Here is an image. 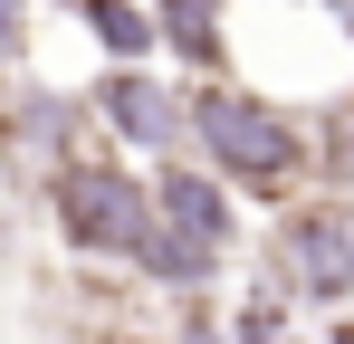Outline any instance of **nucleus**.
<instances>
[{
  "label": "nucleus",
  "mask_w": 354,
  "mask_h": 344,
  "mask_svg": "<svg viewBox=\"0 0 354 344\" xmlns=\"http://www.w3.org/2000/svg\"><path fill=\"white\" fill-rule=\"evenodd\" d=\"M77 19L96 29V48H115V67H153V10H134V0H77Z\"/></svg>",
  "instance_id": "9"
},
{
  "label": "nucleus",
  "mask_w": 354,
  "mask_h": 344,
  "mask_svg": "<svg viewBox=\"0 0 354 344\" xmlns=\"http://www.w3.org/2000/svg\"><path fill=\"white\" fill-rule=\"evenodd\" d=\"M192 144L239 201H268V211L316 182V124L259 86H192Z\"/></svg>",
  "instance_id": "1"
},
{
  "label": "nucleus",
  "mask_w": 354,
  "mask_h": 344,
  "mask_svg": "<svg viewBox=\"0 0 354 344\" xmlns=\"http://www.w3.org/2000/svg\"><path fill=\"white\" fill-rule=\"evenodd\" d=\"M48 220L77 258H124L134 268V249L153 229V182L124 172L115 153H77L67 172H48Z\"/></svg>",
  "instance_id": "2"
},
{
  "label": "nucleus",
  "mask_w": 354,
  "mask_h": 344,
  "mask_svg": "<svg viewBox=\"0 0 354 344\" xmlns=\"http://www.w3.org/2000/svg\"><path fill=\"white\" fill-rule=\"evenodd\" d=\"M230 344H297V316H288V296L278 287H259L249 306L230 316Z\"/></svg>",
  "instance_id": "10"
},
{
  "label": "nucleus",
  "mask_w": 354,
  "mask_h": 344,
  "mask_svg": "<svg viewBox=\"0 0 354 344\" xmlns=\"http://www.w3.org/2000/svg\"><path fill=\"white\" fill-rule=\"evenodd\" d=\"M86 115H96L115 144H134V153H173L182 134H192V96L163 86L153 67H106V77L86 86Z\"/></svg>",
  "instance_id": "4"
},
{
  "label": "nucleus",
  "mask_w": 354,
  "mask_h": 344,
  "mask_svg": "<svg viewBox=\"0 0 354 344\" xmlns=\"http://www.w3.org/2000/svg\"><path fill=\"white\" fill-rule=\"evenodd\" d=\"M221 19H230V0H153V39H163L182 67H221V57H230Z\"/></svg>",
  "instance_id": "7"
},
{
  "label": "nucleus",
  "mask_w": 354,
  "mask_h": 344,
  "mask_svg": "<svg viewBox=\"0 0 354 344\" xmlns=\"http://www.w3.org/2000/svg\"><path fill=\"white\" fill-rule=\"evenodd\" d=\"M77 115H86V96H48V86L10 96V115H0V163H19V182L67 172L77 163Z\"/></svg>",
  "instance_id": "6"
},
{
  "label": "nucleus",
  "mask_w": 354,
  "mask_h": 344,
  "mask_svg": "<svg viewBox=\"0 0 354 344\" xmlns=\"http://www.w3.org/2000/svg\"><path fill=\"white\" fill-rule=\"evenodd\" d=\"M29 57V0H0V77Z\"/></svg>",
  "instance_id": "11"
},
{
  "label": "nucleus",
  "mask_w": 354,
  "mask_h": 344,
  "mask_svg": "<svg viewBox=\"0 0 354 344\" xmlns=\"http://www.w3.org/2000/svg\"><path fill=\"white\" fill-rule=\"evenodd\" d=\"M153 220L230 258V249H239V191L211 163H153Z\"/></svg>",
  "instance_id": "5"
},
{
  "label": "nucleus",
  "mask_w": 354,
  "mask_h": 344,
  "mask_svg": "<svg viewBox=\"0 0 354 344\" xmlns=\"http://www.w3.org/2000/svg\"><path fill=\"white\" fill-rule=\"evenodd\" d=\"M134 268H144V278L153 287H182V296H201V287L221 278V268H230V258H221V249H201V239H182V229H144V249H134Z\"/></svg>",
  "instance_id": "8"
},
{
  "label": "nucleus",
  "mask_w": 354,
  "mask_h": 344,
  "mask_svg": "<svg viewBox=\"0 0 354 344\" xmlns=\"http://www.w3.org/2000/svg\"><path fill=\"white\" fill-rule=\"evenodd\" d=\"M268 287L288 306H345L354 296V211L345 201H278Z\"/></svg>",
  "instance_id": "3"
},
{
  "label": "nucleus",
  "mask_w": 354,
  "mask_h": 344,
  "mask_svg": "<svg viewBox=\"0 0 354 344\" xmlns=\"http://www.w3.org/2000/svg\"><path fill=\"white\" fill-rule=\"evenodd\" d=\"M326 344H354V316H335V335H326Z\"/></svg>",
  "instance_id": "12"
}]
</instances>
